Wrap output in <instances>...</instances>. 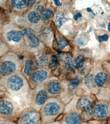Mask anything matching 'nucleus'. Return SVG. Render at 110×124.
Masks as SVG:
<instances>
[{
    "instance_id": "obj_13",
    "label": "nucleus",
    "mask_w": 110,
    "mask_h": 124,
    "mask_svg": "<svg viewBox=\"0 0 110 124\" xmlns=\"http://www.w3.org/2000/svg\"><path fill=\"white\" fill-rule=\"evenodd\" d=\"M45 89L48 96L55 97L60 95L62 92L63 86L61 82L58 80H51L46 84Z\"/></svg>"
},
{
    "instance_id": "obj_32",
    "label": "nucleus",
    "mask_w": 110,
    "mask_h": 124,
    "mask_svg": "<svg viewBox=\"0 0 110 124\" xmlns=\"http://www.w3.org/2000/svg\"><path fill=\"white\" fill-rule=\"evenodd\" d=\"M36 12H37L39 14H41L43 13L44 11V9L43 6L42 5H38V6L36 7Z\"/></svg>"
},
{
    "instance_id": "obj_14",
    "label": "nucleus",
    "mask_w": 110,
    "mask_h": 124,
    "mask_svg": "<svg viewBox=\"0 0 110 124\" xmlns=\"http://www.w3.org/2000/svg\"><path fill=\"white\" fill-rule=\"evenodd\" d=\"M10 6L17 11H23L29 7H32L36 2V1H23V0H12L10 1Z\"/></svg>"
},
{
    "instance_id": "obj_25",
    "label": "nucleus",
    "mask_w": 110,
    "mask_h": 124,
    "mask_svg": "<svg viewBox=\"0 0 110 124\" xmlns=\"http://www.w3.org/2000/svg\"><path fill=\"white\" fill-rule=\"evenodd\" d=\"M49 63V58L46 55H41L36 60V64L39 67H45Z\"/></svg>"
},
{
    "instance_id": "obj_27",
    "label": "nucleus",
    "mask_w": 110,
    "mask_h": 124,
    "mask_svg": "<svg viewBox=\"0 0 110 124\" xmlns=\"http://www.w3.org/2000/svg\"><path fill=\"white\" fill-rule=\"evenodd\" d=\"M84 82L87 87L88 88L91 89L94 85V76L91 73H88L86 75L84 78Z\"/></svg>"
},
{
    "instance_id": "obj_36",
    "label": "nucleus",
    "mask_w": 110,
    "mask_h": 124,
    "mask_svg": "<svg viewBox=\"0 0 110 124\" xmlns=\"http://www.w3.org/2000/svg\"><path fill=\"white\" fill-rule=\"evenodd\" d=\"M41 124H61L60 121H57L53 122H50V123H42Z\"/></svg>"
},
{
    "instance_id": "obj_16",
    "label": "nucleus",
    "mask_w": 110,
    "mask_h": 124,
    "mask_svg": "<svg viewBox=\"0 0 110 124\" xmlns=\"http://www.w3.org/2000/svg\"><path fill=\"white\" fill-rule=\"evenodd\" d=\"M64 67L65 70L69 73H71L75 68V65L73 61L72 56L70 54H66L63 58Z\"/></svg>"
},
{
    "instance_id": "obj_3",
    "label": "nucleus",
    "mask_w": 110,
    "mask_h": 124,
    "mask_svg": "<svg viewBox=\"0 0 110 124\" xmlns=\"http://www.w3.org/2000/svg\"><path fill=\"white\" fill-rule=\"evenodd\" d=\"M23 109L18 103L6 96L0 98V116L6 121L16 122Z\"/></svg>"
},
{
    "instance_id": "obj_21",
    "label": "nucleus",
    "mask_w": 110,
    "mask_h": 124,
    "mask_svg": "<svg viewBox=\"0 0 110 124\" xmlns=\"http://www.w3.org/2000/svg\"><path fill=\"white\" fill-rule=\"evenodd\" d=\"M27 19L29 22L32 24H37L41 19L40 14L35 11L29 12L27 15Z\"/></svg>"
},
{
    "instance_id": "obj_10",
    "label": "nucleus",
    "mask_w": 110,
    "mask_h": 124,
    "mask_svg": "<svg viewBox=\"0 0 110 124\" xmlns=\"http://www.w3.org/2000/svg\"><path fill=\"white\" fill-rule=\"evenodd\" d=\"M61 124H83L84 121L78 111H71L63 115L59 120Z\"/></svg>"
},
{
    "instance_id": "obj_18",
    "label": "nucleus",
    "mask_w": 110,
    "mask_h": 124,
    "mask_svg": "<svg viewBox=\"0 0 110 124\" xmlns=\"http://www.w3.org/2000/svg\"><path fill=\"white\" fill-rule=\"evenodd\" d=\"M9 22L8 15L3 7L0 6V34H2L5 25Z\"/></svg>"
},
{
    "instance_id": "obj_37",
    "label": "nucleus",
    "mask_w": 110,
    "mask_h": 124,
    "mask_svg": "<svg viewBox=\"0 0 110 124\" xmlns=\"http://www.w3.org/2000/svg\"><path fill=\"white\" fill-rule=\"evenodd\" d=\"M87 11H88V12H90L93 13L92 10H91V9H90V8H88L87 9Z\"/></svg>"
},
{
    "instance_id": "obj_30",
    "label": "nucleus",
    "mask_w": 110,
    "mask_h": 124,
    "mask_svg": "<svg viewBox=\"0 0 110 124\" xmlns=\"http://www.w3.org/2000/svg\"><path fill=\"white\" fill-rule=\"evenodd\" d=\"M86 123H87V124H107V122L105 120L100 121V120H91Z\"/></svg>"
},
{
    "instance_id": "obj_31",
    "label": "nucleus",
    "mask_w": 110,
    "mask_h": 124,
    "mask_svg": "<svg viewBox=\"0 0 110 124\" xmlns=\"http://www.w3.org/2000/svg\"><path fill=\"white\" fill-rule=\"evenodd\" d=\"M109 39V36L107 34H104V35L99 36L98 37V39L100 42L107 41Z\"/></svg>"
},
{
    "instance_id": "obj_35",
    "label": "nucleus",
    "mask_w": 110,
    "mask_h": 124,
    "mask_svg": "<svg viewBox=\"0 0 110 124\" xmlns=\"http://www.w3.org/2000/svg\"><path fill=\"white\" fill-rule=\"evenodd\" d=\"M54 3L56 6H62V3L60 1H58V0H55V1H54Z\"/></svg>"
},
{
    "instance_id": "obj_39",
    "label": "nucleus",
    "mask_w": 110,
    "mask_h": 124,
    "mask_svg": "<svg viewBox=\"0 0 110 124\" xmlns=\"http://www.w3.org/2000/svg\"><path fill=\"white\" fill-rule=\"evenodd\" d=\"M1 76H0V79H1Z\"/></svg>"
},
{
    "instance_id": "obj_20",
    "label": "nucleus",
    "mask_w": 110,
    "mask_h": 124,
    "mask_svg": "<svg viewBox=\"0 0 110 124\" xmlns=\"http://www.w3.org/2000/svg\"><path fill=\"white\" fill-rule=\"evenodd\" d=\"M40 37L46 42H49L52 38V32L51 30L48 27L42 29L40 31Z\"/></svg>"
},
{
    "instance_id": "obj_24",
    "label": "nucleus",
    "mask_w": 110,
    "mask_h": 124,
    "mask_svg": "<svg viewBox=\"0 0 110 124\" xmlns=\"http://www.w3.org/2000/svg\"><path fill=\"white\" fill-rule=\"evenodd\" d=\"M10 48L3 40L1 34H0V58L9 52Z\"/></svg>"
},
{
    "instance_id": "obj_12",
    "label": "nucleus",
    "mask_w": 110,
    "mask_h": 124,
    "mask_svg": "<svg viewBox=\"0 0 110 124\" xmlns=\"http://www.w3.org/2000/svg\"><path fill=\"white\" fill-rule=\"evenodd\" d=\"M24 39L26 40L28 46L31 48L37 47L40 44V40L37 37L34 31L30 28H24L23 29Z\"/></svg>"
},
{
    "instance_id": "obj_22",
    "label": "nucleus",
    "mask_w": 110,
    "mask_h": 124,
    "mask_svg": "<svg viewBox=\"0 0 110 124\" xmlns=\"http://www.w3.org/2000/svg\"><path fill=\"white\" fill-rule=\"evenodd\" d=\"M69 19L66 18L65 15L62 13L59 12L56 14V18H55V24L58 28H60L62 25L65 23L67 22Z\"/></svg>"
},
{
    "instance_id": "obj_11",
    "label": "nucleus",
    "mask_w": 110,
    "mask_h": 124,
    "mask_svg": "<svg viewBox=\"0 0 110 124\" xmlns=\"http://www.w3.org/2000/svg\"><path fill=\"white\" fill-rule=\"evenodd\" d=\"M110 110L108 106L104 103H95L93 112L92 119L95 120H105L108 117Z\"/></svg>"
},
{
    "instance_id": "obj_15",
    "label": "nucleus",
    "mask_w": 110,
    "mask_h": 124,
    "mask_svg": "<svg viewBox=\"0 0 110 124\" xmlns=\"http://www.w3.org/2000/svg\"><path fill=\"white\" fill-rule=\"evenodd\" d=\"M35 64L33 61L31 59H27L25 62L21 72L28 80L31 75L35 70Z\"/></svg>"
},
{
    "instance_id": "obj_38",
    "label": "nucleus",
    "mask_w": 110,
    "mask_h": 124,
    "mask_svg": "<svg viewBox=\"0 0 110 124\" xmlns=\"http://www.w3.org/2000/svg\"><path fill=\"white\" fill-rule=\"evenodd\" d=\"M108 31H109V32H110V23H109V24H108Z\"/></svg>"
},
{
    "instance_id": "obj_6",
    "label": "nucleus",
    "mask_w": 110,
    "mask_h": 124,
    "mask_svg": "<svg viewBox=\"0 0 110 124\" xmlns=\"http://www.w3.org/2000/svg\"><path fill=\"white\" fill-rule=\"evenodd\" d=\"M49 96L45 87H40V88L36 89L35 87L29 92L27 100L29 102L30 107L39 111L41 108L48 100Z\"/></svg>"
},
{
    "instance_id": "obj_1",
    "label": "nucleus",
    "mask_w": 110,
    "mask_h": 124,
    "mask_svg": "<svg viewBox=\"0 0 110 124\" xmlns=\"http://www.w3.org/2000/svg\"><path fill=\"white\" fill-rule=\"evenodd\" d=\"M0 88L10 95L25 101L30 86L27 78L20 72L2 77L0 79Z\"/></svg>"
},
{
    "instance_id": "obj_8",
    "label": "nucleus",
    "mask_w": 110,
    "mask_h": 124,
    "mask_svg": "<svg viewBox=\"0 0 110 124\" xmlns=\"http://www.w3.org/2000/svg\"><path fill=\"white\" fill-rule=\"evenodd\" d=\"M16 123L17 124H41L40 111L31 107L25 108L21 111Z\"/></svg>"
},
{
    "instance_id": "obj_9",
    "label": "nucleus",
    "mask_w": 110,
    "mask_h": 124,
    "mask_svg": "<svg viewBox=\"0 0 110 124\" xmlns=\"http://www.w3.org/2000/svg\"><path fill=\"white\" fill-rule=\"evenodd\" d=\"M50 75V72L44 69H38L35 70L31 75L28 79L30 88L41 85L48 80Z\"/></svg>"
},
{
    "instance_id": "obj_28",
    "label": "nucleus",
    "mask_w": 110,
    "mask_h": 124,
    "mask_svg": "<svg viewBox=\"0 0 110 124\" xmlns=\"http://www.w3.org/2000/svg\"><path fill=\"white\" fill-rule=\"evenodd\" d=\"M85 61V58L80 54L78 55L75 60V69H82L84 65V62Z\"/></svg>"
},
{
    "instance_id": "obj_17",
    "label": "nucleus",
    "mask_w": 110,
    "mask_h": 124,
    "mask_svg": "<svg viewBox=\"0 0 110 124\" xmlns=\"http://www.w3.org/2000/svg\"><path fill=\"white\" fill-rule=\"evenodd\" d=\"M108 79L107 74L103 72L98 73L94 77V81L95 85L98 87H101L105 84Z\"/></svg>"
},
{
    "instance_id": "obj_4",
    "label": "nucleus",
    "mask_w": 110,
    "mask_h": 124,
    "mask_svg": "<svg viewBox=\"0 0 110 124\" xmlns=\"http://www.w3.org/2000/svg\"><path fill=\"white\" fill-rule=\"evenodd\" d=\"M19 58L12 52H9L0 58V76L1 78L20 73L22 66Z\"/></svg>"
},
{
    "instance_id": "obj_2",
    "label": "nucleus",
    "mask_w": 110,
    "mask_h": 124,
    "mask_svg": "<svg viewBox=\"0 0 110 124\" xmlns=\"http://www.w3.org/2000/svg\"><path fill=\"white\" fill-rule=\"evenodd\" d=\"M64 105L58 98L52 97L48 99L39 110L42 123L59 121L63 115Z\"/></svg>"
},
{
    "instance_id": "obj_26",
    "label": "nucleus",
    "mask_w": 110,
    "mask_h": 124,
    "mask_svg": "<svg viewBox=\"0 0 110 124\" xmlns=\"http://www.w3.org/2000/svg\"><path fill=\"white\" fill-rule=\"evenodd\" d=\"M57 43L59 48L61 49H64L69 45L68 41L61 34L57 36Z\"/></svg>"
},
{
    "instance_id": "obj_40",
    "label": "nucleus",
    "mask_w": 110,
    "mask_h": 124,
    "mask_svg": "<svg viewBox=\"0 0 110 124\" xmlns=\"http://www.w3.org/2000/svg\"></svg>"
},
{
    "instance_id": "obj_7",
    "label": "nucleus",
    "mask_w": 110,
    "mask_h": 124,
    "mask_svg": "<svg viewBox=\"0 0 110 124\" xmlns=\"http://www.w3.org/2000/svg\"><path fill=\"white\" fill-rule=\"evenodd\" d=\"M95 101L90 98L84 96L78 99L76 102V107L81 115L84 123H87L92 119V115Z\"/></svg>"
},
{
    "instance_id": "obj_33",
    "label": "nucleus",
    "mask_w": 110,
    "mask_h": 124,
    "mask_svg": "<svg viewBox=\"0 0 110 124\" xmlns=\"http://www.w3.org/2000/svg\"><path fill=\"white\" fill-rule=\"evenodd\" d=\"M82 17V15L81 13L80 12H77L74 15V17H73V18H74L75 20H77L78 19H79L80 18H81Z\"/></svg>"
},
{
    "instance_id": "obj_23",
    "label": "nucleus",
    "mask_w": 110,
    "mask_h": 124,
    "mask_svg": "<svg viewBox=\"0 0 110 124\" xmlns=\"http://www.w3.org/2000/svg\"><path fill=\"white\" fill-rule=\"evenodd\" d=\"M59 66V61L57 56L55 54L52 55L51 59L49 62L48 67L49 68L53 71L57 70L58 67Z\"/></svg>"
},
{
    "instance_id": "obj_34",
    "label": "nucleus",
    "mask_w": 110,
    "mask_h": 124,
    "mask_svg": "<svg viewBox=\"0 0 110 124\" xmlns=\"http://www.w3.org/2000/svg\"><path fill=\"white\" fill-rule=\"evenodd\" d=\"M0 124H17L16 122L4 121L1 122V123H0Z\"/></svg>"
},
{
    "instance_id": "obj_5",
    "label": "nucleus",
    "mask_w": 110,
    "mask_h": 124,
    "mask_svg": "<svg viewBox=\"0 0 110 124\" xmlns=\"http://www.w3.org/2000/svg\"><path fill=\"white\" fill-rule=\"evenodd\" d=\"M2 38L9 47H17L24 43L25 39L23 30L14 24L8 23L5 25L1 34Z\"/></svg>"
},
{
    "instance_id": "obj_19",
    "label": "nucleus",
    "mask_w": 110,
    "mask_h": 124,
    "mask_svg": "<svg viewBox=\"0 0 110 124\" xmlns=\"http://www.w3.org/2000/svg\"><path fill=\"white\" fill-rule=\"evenodd\" d=\"M83 78L81 76H77L74 78L71 79L69 81V84L68 85V87L70 90H73L76 89L83 82Z\"/></svg>"
},
{
    "instance_id": "obj_29",
    "label": "nucleus",
    "mask_w": 110,
    "mask_h": 124,
    "mask_svg": "<svg viewBox=\"0 0 110 124\" xmlns=\"http://www.w3.org/2000/svg\"><path fill=\"white\" fill-rule=\"evenodd\" d=\"M54 12L53 10L50 9H44L43 13L41 14V18L44 21H48L49 19L53 17Z\"/></svg>"
}]
</instances>
